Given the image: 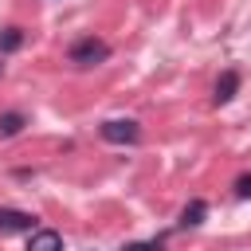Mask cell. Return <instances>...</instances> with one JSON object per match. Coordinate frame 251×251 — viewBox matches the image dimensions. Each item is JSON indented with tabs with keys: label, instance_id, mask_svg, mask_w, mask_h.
I'll use <instances>...</instances> for the list:
<instances>
[{
	"label": "cell",
	"instance_id": "8",
	"mask_svg": "<svg viewBox=\"0 0 251 251\" xmlns=\"http://www.w3.org/2000/svg\"><path fill=\"white\" fill-rule=\"evenodd\" d=\"M24 126H27L24 114H16V110H12V114H0V137H16Z\"/></svg>",
	"mask_w": 251,
	"mask_h": 251
},
{
	"label": "cell",
	"instance_id": "4",
	"mask_svg": "<svg viewBox=\"0 0 251 251\" xmlns=\"http://www.w3.org/2000/svg\"><path fill=\"white\" fill-rule=\"evenodd\" d=\"M27 251H63V235L51 227H35L27 239Z\"/></svg>",
	"mask_w": 251,
	"mask_h": 251
},
{
	"label": "cell",
	"instance_id": "10",
	"mask_svg": "<svg viewBox=\"0 0 251 251\" xmlns=\"http://www.w3.org/2000/svg\"><path fill=\"white\" fill-rule=\"evenodd\" d=\"M235 196H239V200H251V173H243V176L235 180Z\"/></svg>",
	"mask_w": 251,
	"mask_h": 251
},
{
	"label": "cell",
	"instance_id": "9",
	"mask_svg": "<svg viewBox=\"0 0 251 251\" xmlns=\"http://www.w3.org/2000/svg\"><path fill=\"white\" fill-rule=\"evenodd\" d=\"M122 251H165V243L161 239H141V243H126Z\"/></svg>",
	"mask_w": 251,
	"mask_h": 251
},
{
	"label": "cell",
	"instance_id": "1",
	"mask_svg": "<svg viewBox=\"0 0 251 251\" xmlns=\"http://www.w3.org/2000/svg\"><path fill=\"white\" fill-rule=\"evenodd\" d=\"M67 59H71L75 67H98V63H106V59H110V43H102V39L86 35V39H78V43L67 51Z\"/></svg>",
	"mask_w": 251,
	"mask_h": 251
},
{
	"label": "cell",
	"instance_id": "6",
	"mask_svg": "<svg viewBox=\"0 0 251 251\" xmlns=\"http://www.w3.org/2000/svg\"><path fill=\"white\" fill-rule=\"evenodd\" d=\"M204 216H208V204H204V200H188L184 212H180V227H200Z\"/></svg>",
	"mask_w": 251,
	"mask_h": 251
},
{
	"label": "cell",
	"instance_id": "7",
	"mask_svg": "<svg viewBox=\"0 0 251 251\" xmlns=\"http://www.w3.org/2000/svg\"><path fill=\"white\" fill-rule=\"evenodd\" d=\"M24 47V27H4L0 31V55H12Z\"/></svg>",
	"mask_w": 251,
	"mask_h": 251
},
{
	"label": "cell",
	"instance_id": "5",
	"mask_svg": "<svg viewBox=\"0 0 251 251\" xmlns=\"http://www.w3.org/2000/svg\"><path fill=\"white\" fill-rule=\"evenodd\" d=\"M235 90H239V71H224V75L216 78V106L231 102V98H235Z\"/></svg>",
	"mask_w": 251,
	"mask_h": 251
},
{
	"label": "cell",
	"instance_id": "3",
	"mask_svg": "<svg viewBox=\"0 0 251 251\" xmlns=\"http://www.w3.org/2000/svg\"><path fill=\"white\" fill-rule=\"evenodd\" d=\"M16 231H35V216L20 208H0V235H16Z\"/></svg>",
	"mask_w": 251,
	"mask_h": 251
},
{
	"label": "cell",
	"instance_id": "2",
	"mask_svg": "<svg viewBox=\"0 0 251 251\" xmlns=\"http://www.w3.org/2000/svg\"><path fill=\"white\" fill-rule=\"evenodd\" d=\"M110 145H133V141H141V126L133 122V118H110V122H102V129H98Z\"/></svg>",
	"mask_w": 251,
	"mask_h": 251
}]
</instances>
